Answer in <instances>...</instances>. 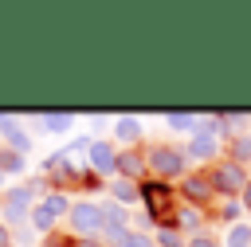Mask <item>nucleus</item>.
<instances>
[{"instance_id": "423d86ee", "label": "nucleus", "mask_w": 251, "mask_h": 247, "mask_svg": "<svg viewBox=\"0 0 251 247\" xmlns=\"http://www.w3.org/2000/svg\"><path fill=\"white\" fill-rule=\"evenodd\" d=\"M180 192H184V200H188L192 208H200V204H208V200L216 196V184H212V173H192V176H184V184H180Z\"/></svg>"}, {"instance_id": "aec40b11", "label": "nucleus", "mask_w": 251, "mask_h": 247, "mask_svg": "<svg viewBox=\"0 0 251 247\" xmlns=\"http://www.w3.org/2000/svg\"><path fill=\"white\" fill-rule=\"evenodd\" d=\"M180 227L196 231V227H200V208H192V204H188V208H180Z\"/></svg>"}, {"instance_id": "7ed1b4c3", "label": "nucleus", "mask_w": 251, "mask_h": 247, "mask_svg": "<svg viewBox=\"0 0 251 247\" xmlns=\"http://www.w3.org/2000/svg\"><path fill=\"white\" fill-rule=\"evenodd\" d=\"M67 212H71L67 196H63V192H51L47 200H39V204L31 208V227H35V231H47V235H51V227H55V223H59V220H63Z\"/></svg>"}, {"instance_id": "bb28decb", "label": "nucleus", "mask_w": 251, "mask_h": 247, "mask_svg": "<svg viewBox=\"0 0 251 247\" xmlns=\"http://www.w3.org/2000/svg\"><path fill=\"white\" fill-rule=\"evenodd\" d=\"M75 247H102V243H94V239H75Z\"/></svg>"}, {"instance_id": "9d476101", "label": "nucleus", "mask_w": 251, "mask_h": 247, "mask_svg": "<svg viewBox=\"0 0 251 247\" xmlns=\"http://www.w3.org/2000/svg\"><path fill=\"white\" fill-rule=\"evenodd\" d=\"M0 137H4L8 149H16V153H27V149H31V137H27L12 118H4V114H0Z\"/></svg>"}, {"instance_id": "5701e85b", "label": "nucleus", "mask_w": 251, "mask_h": 247, "mask_svg": "<svg viewBox=\"0 0 251 247\" xmlns=\"http://www.w3.org/2000/svg\"><path fill=\"white\" fill-rule=\"evenodd\" d=\"M47 247H75V239H67V235H47Z\"/></svg>"}, {"instance_id": "b1692460", "label": "nucleus", "mask_w": 251, "mask_h": 247, "mask_svg": "<svg viewBox=\"0 0 251 247\" xmlns=\"http://www.w3.org/2000/svg\"><path fill=\"white\" fill-rule=\"evenodd\" d=\"M188 247H224V243H216V239H208V235H196Z\"/></svg>"}, {"instance_id": "4468645a", "label": "nucleus", "mask_w": 251, "mask_h": 247, "mask_svg": "<svg viewBox=\"0 0 251 247\" xmlns=\"http://www.w3.org/2000/svg\"><path fill=\"white\" fill-rule=\"evenodd\" d=\"M224 247H251V227L247 223H231L224 235Z\"/></svg>"}, {"instance_id": "f257e3e1", "label": "nucleus", "mask_w": 251, "mask_h": 247, "mask_svg": "<svg viewBox=\"0 0 251 247\" xmlns=\"http://www.w3.org/2000/svg\"><path fill=\"white\" fill-rule=\"evenodd\" d=\"M141 204L149 212L153 223L169 227V220H176V208H173V188L165 180H141Z\"/></svg>"}, {"instance_id": "4be33fe9", "label": "nucleus", "mask_w": 251, "mask_h": 247, "mask_svg": "<svg viewBox=\"0 0 251 247\" xmlns=\"http://www.w3.org/2000/svg\"><path fill=\"white\" fill-rule=\"evenodd\" d=\"M118 247H157V243H149L145 235H137V231H129V235H126V239L118 243Z\"/></svg>"}, {"instance_id": "a878e982", "label": "nucleus", "mask_w": 251, "mask_h": 247, "mask_svg": "<svg viewBox=\"0 0 251 247\" xmlns=\"http://www.w3.org/2000/svg\"><path fill=\"white\" fill-rule=\"evenodd\" d=\"M0 247H12V231H8L4 223H0Z\"/></svg>"}, {"instance_id": "39448f33", "label": "nucleus", "mask_w": 251, "mask_h": 247, "mask_svg": "<svg viewBox=\"0 0 251 247\" xmlns=\"http://www.w3.org/2000/svg\"><path fill=\"white\" fill-rule=\"evenodd\" d=\"M145 161H149V169H153L161 180H169V176H180V173H184V153H180V149H173V145H153Z\"/></svg>"}, {"instance_id": "393cba45", "label": "nucleus", "mask_w": 251, "mask_h": 247, "mask_svg": "<svg viewBox=\"0 0 251 247\" xmlns=\"http://www.w3.org/2000/svg\"><path fill=\"white\" fill-rule=\"evenodd\" d=\"M235 216H239V204L227 200V204H224V220H235Z\"/></svg>"}, {"instance_id": "6e6552de", "label": "nucleus", "mask_w": 251, "mask_h": 247, "mask_svg": "<svg viewBox=\"0 0 251 247\" xmlns=\"http://www.w3.org/2000/svg\"><path fill=\"white\" fill-rule=\"evenodd\" d=\"M90 169L94 173H102V176H110V173H118V153H114V145L110 141H90Z\"/></svg>"}, {"instance_id": "2eb2a0df", "label": "nucleus", "mask_w": 251, "mask_h": 247, "mask_svg": "<svg viewBox=\"0 0 251 247\" xmlns=\"http://www.w3.org/2000/svg\"><path fill=\"white\" fill-rule=\"evenodd\" d=\"M231 161L235 165H247L251 161V133H235L231 137Z\"/></svg>"}, {"instance_id": "cd10ccee", "label": "nucleus", "mask_w": 251, "mask_h": 247, "mask_svg": "<svg viewBox=\"0 0 251 247\" xmlns=\"http://www.w3.org/2000/svg\"><path fill=\"white\" fill-rule=\"evenodd\" d=\"M243 204H247V212H251V184L243 188Z\"/></svg>"}, {"instance_id": "1a4fd4ad", "label": "nucleus", "mask_w": 251, "mask_h": 247, "mask_svg": "<svg viewBox=\"0 0 251 247\" xmlns=\"http://www.w3.org/2000/svg\"><path fill=\"white\" fill-rule=\"evenodd\" d=\"M216 153H220V141H216V133H208V129H196V137H192L188 149H184L188 161H212Z\"/></svg>"}, {"instance_id": "ddd939ff", "label": "nucleus", "mask_w": 251, "mask_h": 247, "mask_svg": "<svg viewBox=\"0 0 251 247\" xmlns=\"http://www.w3.org/2000/svg\"><path fill=\"white\" fill-rule=\"evenodd\" d=\"M39 125H43L47 133H67V129L75 125V114H67V110H51V114H39Z\"/></svg>"}, {"instance_id": "20e7f679", "label": "nucleus", "mask_w": 251, "mask_h": 247, "mask_svg": "<svg viewBox=\"0 0 251 247\" xmlns=\"http://www.w3.org/2000/svg\"><path fill=\"white\" fill-rule=\"evenodd\" d=\"M212 184H216V192L220 196H235V192H243L251 180H247V173H243V165H235V161H220L216 169H212Z\"/></svg>"}, {"instance_id": "c85d7f7f", "label": "nucleus", "mask_w": 251, "mask_h": 247, "mask_svg": "<svg viewBox=\"0 0 251 247\" xmlns=\"http://www.w3.org/2000/svg\"><path fill=\"white\" fill-rule=\"evenodd\" d=\"M0 180H4V173H0Z\"/></svg>"}, {"instance_id": "0eeeda50", "label": "nucleus", "mask_w": 251, "mask_h": 247, "mask_svg": "<svg viewBox=\"0 0 251 247\" xmlns=\"http://www.w3.org/2000/svg\"><path fill=\"white\" fill-rule=\"evenodd\" d=\"M31 192L35 188H12L4 196V227L8 223H24V216H31Z\"/></svg>"}, {"instance_id": "dca6fc26", "label": "nucleus", "mask_w": 251, "mask_h": 247, "mask_svg": "<svg viewBox=\"0 0 251 247\" xmlns=\"http://www.w3.org/2000/svg\"><path fill=\"white\" fill-rule=\"evenodd\" d=\"M165 122H169V129H196V125H200V118L188 114V110H173Z\"/></svg>"}, {"instance_id": "9b49d317", "label": "nucleus", "mask_w": 251, "mask_h": 247, "mask_svg": "<svg viewBox=\"0 0 251 247\" xmlns=\"http://www.w3.org/2000/svg\"><path fill=\"white\" fill-rule=\"evenodd\" d=\"M145 169H149V161H145L141 153H133V149L118 153V176H126V180H137V176H145Z\"/></svg>"}, {"instance_id": "a211bd4d", "label": "nucleus", "mask_w": 251, "mask_h": 247, "mask_svg": "<svg viewBox=\"0 0 251 247\" xmlns=\"http://www.w3.org/2000/svg\"><path fill=\"white\" fill-rule=\"evenodd\" d=\"M0 173H24V153L0 149Z\"/></svg>"}, {"instance_id": "412c9836", "label": "nucleus", "mask_w": 251, "mask_h": 247, "mask_svg": "<svg viewBox=\"0 0 251 247\" xmlns=\"http://www.w3.org/2000/svg\"><path fill=\"white\" fill-rule=\"evenodd\" d=\"M102 212H106V223H122V227H126V212H122V204H102Z\"/></svg>"}, {"instance_id": "f03ea898", "label": "nucleus", "mask_w": 251, "mask_h": 247, "mask_svg": "<svg viewBox=\"0 0 251 247\" xmlns=\"http://www.w3.org/2000/svg\"><path fill=\"white\" fill-rule=\"evenodd\" d=\"M67 220H71V231H75L78 239H90L94 231H102V227H106V212H102V204H90V200L71 204Z\"/></svg>"}, {"instance_id": "f3484780", "label": "nucleus", "mask_w": 251, "mask_h": 247, "mask_svg": "<svg viewBox=\"0 0 251 247\" xmlns=\"http://www.w3.org/2000/svg\"><path fill=\"white\" fill-rule=\"evenodd\" d=\"M114 133H118L122 141H137V133H141V122H137V118H118Z\"/></svg>"}, {"instance_id": "f8f14e48", "label": "nucleus", "mask_w": 251, "mask_h": 247, "mask_svg": "<svg viewBox=\"0 0 251 247\" xmlns=\"http://www.w3.org/2000/svg\"><path fill=\"white\" fill-rule=\"evenodd\" d=\"M110 192H114V204H133V200H141V184H137V180H126V176H114Z\"/></svg>"}, {"instance_id": "6ab92c4d", "label": "nucleus", "mask_w": 251, "mask_h": 247, "mask_svg": "<svg viewBox=\"0 0 251 247\" xmlns=\"http://www.w3.org/2000/svg\"><path fill=\"white\" fill-rule=\"evenodd\" d=\"M157 247H184V239H180V231H176V227H161Z\"/></svg>"}]
</instances>
